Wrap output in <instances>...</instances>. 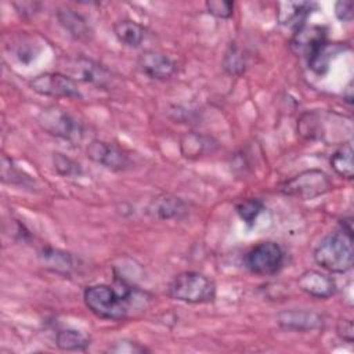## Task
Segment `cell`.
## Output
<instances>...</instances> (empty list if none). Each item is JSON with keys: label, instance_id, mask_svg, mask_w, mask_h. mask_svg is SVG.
I'll list each match as a JSON object with an SVG mask.
<instances>
[{"label": "cell", "instance_id": "26", "mask_svg": "<svg viewBox=\"0 0 354 354\" xmlns=\"http://www.w3.org/2000/svg\"><path fill=\"white\" fill-rule=\"evenodd\" d=\"M22 171L15 167V165L12 163L11 159H8L6 155H3L1 158V180L3 183L7 184H26L28 181H30L29 176L22 177Z\"/></svg>", "mask_w": 354, "mask_h": 354}, {"label": "cell", "instance_id": "6", "mask_svg": "<svg viewBox=\"0 0 354 354\" xmlns=\"http://www.w3.org/2000/svg\"><path fill=\"white\" fill-rule=\"evenodd\" d=\"M29 87L44 97L57 98H79L80 91L77 82L69 75L61 72H46L35 76L29 82Z\"/></svg>", "mask_w": 354, "mask_h": 354}, {"label": "cell", "instance_id": "22", "mask_svg": "<svg viewBox=\"0 0 354 354\" xmlns=\"http://www.w3.org/2000/svg\"><path fill=\"white\" fill-rule=\"evenodd\" d=\"M55 344L64 351H84L90 346V339L80 330L62 329L55 336Z\"/></svg>", "mask_w": 354, "mask_h": 354}, {"label": "cell", "instance_id": "17", "mask_svg": "<svg viewBox=\"0 0 354 354\" xmlns=\"http://www.w3.org/2000/svg\"><path fill=\"white\" fill-rule=\"evenodd\" d=\"M39 261L44 268L62 275L71 274L76 267V260L71 253L54 248H43L39 252Z\"/></svg>", "mask_w": 354, "mask_h": 354}, {"label": "cell", "instance_id": "21", "mask_svg": "<svg viewBox=\"0 0 354 354\" xmlns=\"http://www.w3.org/2000/svg\"><path fill=\"white\" fill-rule=\"evenodd\" d=\"M297 131L306 140H322L325 136L322 115L315 111L303 113L297 122Z\"/></svg>", "mask_w": 354, "mask_h": 354}, {"label": "cell", "instance_id": "30", "mask_svg": "<svg viewBox=\"0 0 354 354\" xmlns=\"http://www.w3.org/2000/svg\"><path fill=\"white\" fill-rule=\"evenodd\" d=\"M335 15L342 22L353 21V3L348 0H340L335 4Z\"/></svg>", "mask_w": 354, "mask_h": 354}, {"label": "cell", "instance_id": "15", "mask_svg": "<svg viewBox=\"0 0 354 354\" xmlns=\"http://www.w3.org/2000/svg\"><path fill=\"white\" fill-rule=\"evenodd\" d=\"M315 7L310 1H281L277 4V19L283 26L299 29Z\"/></svg>", "mask_w": 354, "mask_h": 354}, {"label": "cell", "instance_id": "24", "mask_svg": "<svg viewBox=\"0 0 354 354\" xmlns=\"http://www.w3.org/2000/svg\"><path fill=\"white\" fill-rule=\"evenodd\" d=\"M263 210L264 203L257 198H248L235 205L236 214L248 225H253Z\"/></svg>", "mask_w": 354, "mask_h": 354}, {"label": "cell", "instance_id": "7", "mask_svg": "<svg viewBox=\"0 0 354 354\" xmlns=\"http://www.w3.org/2000/svg\"><path fill=\"white\" fill-rule=\"evenodd\" d=\"M37 122L46 133L57 138L73 141L82 137L80 124L72 118V115L58 106L44 108L40 112Z\"/></svg>", "mask_w": 354, "mask_h": 354}, {"label": "cell", "instance_id": "14", "mask_svg": "<svg viewBox=\"0 0 354 354\" xmlns=\"http://www.w3.org/2000/svg\"><path fill=\"white\" fill-rule=\"evenodd\" d=\"M218 148V142L207 136L198 131H187L180 140L181 155L187 159H198L203 155L213 153Z\"/></svg>", "mask_w": 354, "mask_h": 354}, {"label": "cell", "instance_id": "18", "mask_svg": "<svg viewBox=\"0 0 354 354\" xmlns=\"http://www.w3.org/2000/svg\"><path fill=\"white\" fill-rule=\"evenodd\" d=\"M116 39L127 47H138L145 39V28L133 19H119L113 24Z\"/></svg>", "mask_w": 354, "mask_h": 354}, {"label": "cell", "instance_id": "28", "mask_svg": "<svg viewBox=\"0 0 354 354\" xmlns=\"http://www.w3.org/2000/svg\"><path fill=\"white\" fill-rule=\"evenodd\" d=\"M111 353H127V354H137V353H145L148 351L144 346L131 342V340H119L115 342L111 347H109Z\"/></svg>", "mask_w": 354, "mask_h": 354}, {"label": "cell", "instance_id": "12", "mask_svg": "<svg viewBox=\"0 0 354 354\" xmlns=\"http://www.w3.org/2000/svg\"><path fill=\"white\" fill-rule=\"evenodd\" d=\"M138 69L151 79L165 80L171 77L177 71L176 61L166 53L158 50H145L138 55Z\"/></svg>", "mask_w": 354, "mask_h": 354}, {"label": "cell", "instance_id": "2", "mask_svg": "<svg viewBox=\"0 0 354 354\" xmlns=\"http://www.w3.org/2000/svg\"><path fill=\"white\" fill-rule=\"evenodd\" d=\"M314 261L321 266V268L343 274L351 270L354 263L353 250V235L344 232L343 230L330 232L319 241L314 249Z\"/></svg>", "mask_w": 354, "mask_h": 354}, {"label": "cell", "instance_id": "20", "mask_svg": "<svg viewBox=\"0 0 354 354\" xmlns=\"http://www.w3.org/2000/svg\"><path fill=\"white\" fill-rule=\"evenodd\" d=\"M330 167L335 173L346 180H353L354 165H353V145L351 141L342 144L330 156Z\"/></svg>", "mask_w": 354, "mask_h": 354}, {"label": "cell", "instance_id": "29", "mask_svg": "<svg viewBox=\"0 0 354 354\" xmlns=\"http://www.w3.org/2000/svg\"><path fill=\"white\" fill-rule=\"evenodd\" d=\"M336 333L342 340L347 343H353V335H354L353 321L350 318H340L336 324Z\"/></svg>", "mask_w": 354, "mask_h": 354}, {"label": "cell", "instance_id": "11", "mask_svg": "<svg viewBox=\"0 0 354 354\" xmlns=\"http://www.w3.org/2000/svg\"><path fill=\"white\" fill-rule=\"evenodd\" d=\"M277 324L285 330L310 332L321 329L325 324V318L322 314L313 310L290 308L277 314Z\"/></svg>", "mask_w": 354, "mask_h": 354}, {"label": "cell", "instance_id": "8", "mask_svg": "<svg viewBox=\"0 0 354 354\" xmlns=\"http://www.w3.org/2000/svg\"><path fill=\"white\" fill-rule=\"evenodd\" d=\"M86 155L94 163L112 171H123L130 166V158L122 148L102 140H93L87 145Z\"/></svg>", "mask_w": 354, "mask_h": 354}, {"label": "cell", "instance_id": "31", "mask_svg": "<svg viewBox=\"0 0 354 354\" xmlns=\"http://www.w3.org/2000/svg\"><path fill=\"white\" fill-rule=\"evenodd\" d=\"M343 100H344L348 105H351V102H353V82H350V83L347 84V87L344 88V91H343Z\"/></svg>", "mask_w": 354, "mask_h": 354}, {"label": "cell", "instance_id": "27", "mask_svg": "<svg viewBox=\"0 0 354 354\" xmlns=\"http://www.w3.org/2000/svg\"><path fill=\"white\" fill-rule=\"evenodd\" d=\"M206 10L210 15L218 18V19H227L234 14V1L228 0H210L205 3Z\"/></svg>", "mask_w": 354, "mask_h": 354}, {"label": "cell", "instance_id": "23", "mask_svg": "<svg viewBox=\"0 0 354 354\" xmlns=\"http://www.w3.org/2000/svg\"><path fill=\"white\" fill-rule=\"evenodd\" d=\"M223 69L232 76H239L246 69V57L243 51L236 46V43H231L223 57Z\"/></svg>", "mask_w": 354, "mask_h": 354}, {"label": "cell", "instance_id": "4", "mask_svg": "<svg viewBox=\"0 0 354 354\" xmlns=\"http://www.w3.org/2000/svg\"><path fill=\"white\" fill-rule=\"evenodd\" d=\"M332 188L328 174L319 169L303 170L279 184V192L303 201L325 195Z\"/></svg>", "mask_w": 354, "mask_h": 354}, {"label": "cell", "instance_id": "25", "mask_svg": "<svg viewBox=\"0 0 354 354\" xmlns=\"http://www.w3.org/2000/svg\"><path fill=\"white\" fill-rule=\"evenodd\" d=\"M53 165H54V169L57 170V173L64 177H76L82 173L80 165L76 163L75 160H72L71 158L65 156L61 152L53 153Z\"/></svg>", "mask_w": 354, "mask_h": 354}, {"label": "cell", "instance_id": "1", "mask_svg": "<svg viewBox=\"0 0 354 354\" xmlns=\"http://www.w3.org/2000/svg\"><path fill=\"white\" fill-rule=\"evenodd\" d=\"M133 290L130 286L120 283L115 286L97 283L87 286L83 293L86 307L98 318L109 321H122L129 315L130 297Z\"/></svg>", "mask_w": 354, "mask_h": 354}, {"label": "cell", "instance_id": "19", "mask_svg": "<svg viewBox=\"0 0 354 354\" xmlns=\"http://www.w3.org/2000/svg\"><path fill=\"white\" fill-rule=\"evenodd\" d=\"M57 18L64 29L76 40H86L90 37V26L87 21L73 10L61 8L57 12Z\"/></svg>", "mask_w": 354, "mask_h": 354}, {"label": "cell", "instance_id": "10", "mask_svg": "<svg viewBox=\"0 0 354 354\" xmlns=\"http://www.w3.org/2000/svg\"><path fill=\"white\" fill-rule=\"evenodd\" d=\"M326 44V30L324 26L317 25L300 26L290 40V48L297 55L306 57L307 61L314 58Z\"/></svg>", "mask_w": 354, "mask_h": 354}, {"label": "cell", "instance_id": "3", "mask_svg": "<svg viewBox=\"0 0 354 354\" xmlns=\"http://www.w3.org/2000/svg\"><path fill=\"white\" fill-rule=\"evenodd\" d=\"M167 293L171 299L188 304H205L216 299L214 282L202 272L184 271L169 283Z\"/></svg>", "mask_w": 354, "mask_h": 354}, {"label": "cell", "instance_id": "9", "mask_svg": "<svg viewBox=\"0 0 354 354\" xmlns=\"http://www.w3.org/2000/svg\"><path fill=\"white\" fill-rule=\"evenodd\" d=\"M66 69L69 71V76L75 80H82L104 88L109 87L113 80L109 69H106L100 62L86 57L73 58L72 61H69Z\"/></svg>", "mask_w": 354, "mask_h": 354}, {"label": "cell", "instance_id": "5", "mask_svg": "<svg viewBox=\"0 0 354 354\" xmlns=\"http://www.w3.org/2000/svg\"><path fill=\"white\" fill-rule=\"evenodd\" d=\"M283 263L285 252L272 241L260 242L245 254V267L256 275H272L282 268Z\"/></svg>", "mask_w": 354, "mask_h": 354}, {"label": "cell", "instance_id": "16", "mask_svg": "<svg viewBox=\"0 0 354 354\" xmlns=\"http://www.w3.org/2000/svg\"><path fill=\"white\" fill-rule=\"evenodd\" d=\"M147 212L149 216L159 220L181 218L187 213V205L183 199L174 195L162 194L151 201Z\"/></svg>", "mask_w": 354, "mask_h": 354}, {"label": "cell", "instance_id": "13", "mask_svg": "<svg viewBox=\"0 0 354 354\" xmlns=\"http://www.w3.org/2000/svg\"><path fill=\"white\" fill-rule=\"evenodd\" d=\"M299 289L315 299H329L336 292V283L328 274L317 270H307L297 279Z\"/></svg>", "mask_w": 354, "mask_h": 354}]
</instances>
